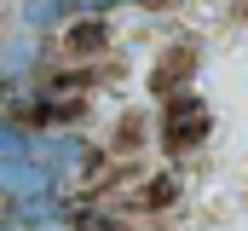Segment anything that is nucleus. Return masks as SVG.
Here are the masks:
<instances>
[{"mask_svg":"<svg viewBox=\"0 0 248 231\" xmlns=\"http://www.w3.org/2000/svg\"><path fill=\"white\" fill-rule=\"evenodd\" d=\"M208 127H214V116H208V104L196 93H173L168 99V116H162V145L168 150H196L208 139Z\"/></svg>","mask_w":248,"mask_h":231,"instance_id":"2","label":"nucleus"},{"mask_svg":"<svg viewBox=\"0 0 248 231\" xmlns=\"http://www.w3.org/2000/svg\"><path fill=\"white\" fill-rule=\"evenodd\" d=\"M237 12H243V23H248V0H237Z\"/></svg>","mask_w":248,"mask_h":231,"instance_id":"12","label":"nucleus"},{"mask_svg":"<svg viewBox=\"0 0 248 231\" xmlns=\"http://www.w3.org/2000/svg\"><path fill=\"white\" fill-rule=\"evenodd\" d=\"M0 231H17V226H12V214H0Z\"/></svg>","mask_w":248,"mask_h":231,"instance_id":"11","label":"nucleus"},{"mask_svg":"<svg viewBox=\"0 0 248 231\" xmlns=\"http://www.w3.org/2000/svg\"><path fill=\"white\" fill-rule=\"evenodd\" d=\"M12 226H58L63 220V191H41V197H17L12 208Z\"/></svg>","mask_w":248,"mask_h":231,"instance_id":"4","label":"nucleus"},{"mask_svg":"<svg viewBox=\"0 0 248 231\" xmlns=\"http://www.w3.org/2000/svg\"><path fill=\"white\" fill-rule=\"evenodd\" d=\"M69 12H75V0H23V23H29V29H52Z\"/></svg>","mask_w":248,"mask_h":231,"instance_id":"6","label":"nucleus"},{"mask_svg":"<svg viewBox=\"0 0 248 231\" xmlns=\"http://www.w3.org/2000/svg\"><path fill=\"white\" fill-rule=\"evenodd\" d=\"M41 231H63V226H41Z\"/></svg>","mask_w":248,"mask_h":231,"instance_id":"13","label":"nucleus"},{"mask_svg":"<svg viewBox=\"0 0 248 231\" xmlns=\"http://www.w3.org/2000/svg\"><path fill=\"white\" fill-rule=\"evenodd\" d=\"M168 202H179V173H156V179L133 197V208H168Z\"/></svg>","mask_w":248,"mask_h":231,"instance_id":"7","label":"nucleus"},{"mask_svg":"<svg viewBox=\"0 0 248 231\" xmlns=\"http://www.w3.org/2000/svg\"><path fill=\"white\" fill-rule=\"evenodd\" d=\"M0 156H29V133L6 116H0Z\"/></svg>","mask_w":248,"mask_h":231,"instance_id":"9","label":"nucleus"},{"mask_svg":"<svg viewBox=\"0 0 248 231\" xmlns=\"http://www.w3.org/2000/svg\"><path fill=\"white\" fill-rule=\"evenodd\" d=\"M63 41H69V52H98V47L110 41V35H104V12H87L81 23H69Z\"/></svg>","mask_w":248,"mask_h":231,"instance_id":"5","label":"nucleus"},{"mask_svg":"<svg viewBox=\"0 0 248 231\" xmlns=\"http://www.w3.org/2000/svg\"><path fill=\"white\" fill-rule=\"evenodd\" d=\"M29 156H35V162H46L63 185L98 168V150H93L81 133H29Z\"/></svg>","mask_w":248,"mask_h":231,"instance_id":"1","label":"nucleus"},{"mask_svg":"<svg viewBox=\"0 0 248 231\" xmlns=\"http://www.w3.org/2000/svg\"><path fill=\"white\" fill-rule=\"evenodd\" d=\"M110 6H162V0H75V12H110Z\"/></svg>","mask_w":248,"mask_h":231,"instance_id":"10","label":"nucleus"},{"mask_svg":"<svg viewBox=\"0 0 248 231\" xmlns=\"http://www.w3.org/2000/svg\"><path fill=\"white\" fill-rule=\"evenodd\" d=\"M35 58H41V47H35V41H17V47H6V52H0V69H6V81L17 87V75H23Z\"/></svg>","mask_w":248,"mask_h":231,"instance_id":"8","label":"nucleus"},{"mask_svg":"<svg viewBox=\"0 0 248 231\" xmlns=\"http://www.w3.org/2000/svg\"><path fill=\"white\" fill-rule=\"evenodd\" d=\"M41 191H63V179L35 156H0V197L17 202V197H41Z\"/></svg>","mask_w":248,"mask_h":231,"instance_id":"3","label":"nucleus"}]
</instances>
